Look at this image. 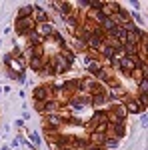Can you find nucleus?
I'll use <instances>...</instances> for the list:
<instances>
[{"mask_svg": "<svg viewBox=\"0 0 148 150\" xmlns=\"http://www.w3.org/2000/svg\"><path fill=\"white\" fill-rule=\"evenodd\" d=\"M32 96H34V100H42V102L54 100V96H52V92H50V86H36Z\"/></svg>", "mask_w": 148, "mask_h": 150, "instance_id": "7ed1b4c3", "label": "nucleus"}, {"mask_svg": "<svg viewBox=\"0 0 148 150\" xmlns=\"http://www.w3.org/2000/svg\"><path fill=\"white\" fill-rule=\"evenodd\" d=\"M72 46H74V50H76V52H86V50H88L86 40H84V38H78V36L74 38V44H72Z\"/></svg>", "mask_w": 148, "mask_h": 150, "instance_id": "2eb2a0df", "label": "nucleus"}, {"mask_svg": "<svg viewBox=\"0 0 148 150\" xmlns=\"http://www.w3.org/2000/svg\"><path fill=\"white\" fill-rule=\"evenodd\" d=\"M112 98L108 96V92L104 90V92H98V94H92L90 96V104L92 106H102V104H106V102H110Z\"/></svg>", "mask_w": 148, "mask_h": 150, "instance_id": "20e7f679", "label": "nucleus"}, {"mask_svg": "<svg viewBox=\"0 0 148 150\" xmlns=\"http://www.w3.org/2000/svg\"><path fill=\"white\" fill-rule=\"evenodd\" d=\"M28 64H30V68L36 70V72H42L46 66V58H30L28 60Z\"/></svg>", "mask_w": 148, "mask_h": 150, "instance_id": "f8f14e48", "label": "nucleus"}, {"mask_svg": "<svg viewBox=\"0 0 148 150\" xmlns=\"http://www.w3.org/2000/svg\"><path fill=\"white\" fill-rule=\"evenodd\" d=\"M32 20L36 24H42V22H48V18H46V12L40 8V6H32Z\"/></svg>", "mask_w": 148, "mask_h": 150, "instance_id": "0eeeda50", "label": "nucleus"}, {"mask_svg": "<svg viewBox=\"0 0 148 150\" xmlns=\"http://www.w3.org/2000/svg\"><path fill=\"white\" fill-rule=\"evenodd\" d=\"M138 86H140V94H148V78H142Z\"/></svg>", "mask_w": 148, "mask_h": 150, "instance_id": "6ab92c4d", "label": "nucleus"}, {"mask_svg": "<svg viewBox=\"0 0 148 150\" xmlns=\"http://www.w3.org/2000/svg\"><path fill=\"white\" fill-rule=\"evenodd\" d=\"M58 56H60V58H64L66 62H70V64L74 62V52H72V50H68V48H60Z\"/></svg>", "mask_w": 148, "mask_h": 150, "instance_id": "dca6fc26", "label": "nucleus"}, {"mask_svg": "<svg viewBox=\"0 0 148 150\" xmlns=\"http://www.w3.org/2000/svg\"><path fill=\"white\" fill-rule=\"evenodd\" d=\"M52 62H54V74H60V72H66V70H70V62H66L64 58L60 56H54L52 58Z\"/></svg>", "mask_w": 148, "mask_h": 150, "instance_id": "39448f33", "label": "nucleus"}, {"mask_svg": "<svg viewBox=\"0 0 148 150\" xmlns=\"http://www.w3.org/2000/svg\"><path fill=\"white\" fill-rule=\"evenodd\" d=\"M86 68H88V72L92 74V78L100 72V68H102V64L98 62V60H92V58H86Z\"/></svg>", "mask_w": 148, "mask_h": 150, "instance_id": "6e6552de", "label": "nucleus"}, {"mask_svg": "<svg viewBox=\"0 0 148 150\" xmlns=\"http://www.w3.org/2000/svg\"><path fill=\"white\" fill-rule=\"evenodd\" d=\"M34 106H36L38 112H44V102L42 100H34Z\"/></svg>", "mask_w": 148, "mask_h": 150, "instance_id": "412c9836", "label": "nucleus"}, {"mask_svg": "<svg viewBox=\"0 0 148 150\" xmlns=\"http://www.w3.org/2000/svg\"><path fill=\"white\" fill-rule=\"evenodd\" d=\"M104 140H106V134L94 130V132H90V140H88V142H90V144H96V146H102Z\"/></svg>", "mask_w": 148, "mask_h": 150, "instance_id": "ddd939ff", "label": "nucleus"}, {"mask_svg": "<svg viewBox=\"0 0 148 150\" xmlns=\"http://www.w3.org/2000/svg\"><path fill=\"white\" fill-rule=\"evenodd\" d=\"M34 32L40 36L42 40H46V38H50V36L56 32V28H54V24H52V22H42V24H36Z\"/></svg>", "mask_w": 148, "mask_h": 150, "instance_id": "f03ea898", "label": "nucleus"}, {"mask_svg": "<svg viewBox=\"0 0 148 150\" xmlns=\"http://www.w3.org/2000/svg\"><path fill=\"white\" fill-rule=\"evenodd\" d=\"M126 112H130V114H142V112H146V110H142L140 108V104L136 100H126Z\"/></svg>", "mask_w": 148, "mask_h": 150, "instance_id": "1a4fd4ad", "label": "nucleus"}, {"mask_svg": "<svg viewBox=\"0 0 148 150\" xmlns=\"http://www.w3.org/2000/svg\"><path fill=\"white\" fill-rule=\"evenodd\" d=\"M28 16H32V6H22V8L18 10L16 20H18V18H28Z\"/></svg>", "mask_w": 148, "mask_h": 150, "instance_id": "a211bd4d", "label": "nucleus"}, {"mask_svg": "<svg viewBox=\"0 0 148 150\" xmlns=\"http://www.w3.org/2000/svg\"><path fill=\"white\" fill-rule=\"evenodd\" d=\"M44 122L50 128H54V130H58L60 124H64V122H62V118H60V114H46L44 116Z\"/></svg>", "mask_w": 148, "mask_h": 150, "instance_id": "423d86ee", "label": "nucleus"}, {"mask_svg": "<svg viewBox=\"0 0 148 150\" xmlns=\"http://www.w3.org/2000/svg\"><path fill=\"white\" fill-rule=\"evenodd\" d=\"M94 80H100V82H106V84H112V78H110V76H108V70L106 68H100V72H98V74H96V76H94Z\"/></svg>", "mask_w": 148, "mask_h": 150, "instance_id": "4468645a", "label": "nucleus"}, {"mask_svg": "<svg viewBox=\"0 0 148 150\" xmlns=\"http://www.w3.org/2000/svg\"><path fill=\"white\" fill-rule=\"evenodd\" d=\"M36 28V22L32 20V16H28V18H18L16 20V32L18 34H28V32H32Z\"/></svg>", "mask_w": 148, "mask_h": 150, "instance_id": "f257e3e1", "label": "nucleus"}, {"mask_svg": "<svg viewBox=\"0 0 148 150\" xmlns=\"http://www.w3.org/2000/svg\"><path fill=\"white\" fill-rule=\"evenodd\" d=\"M8 66H10L12 70H16V72H18V76H22V72H24V64L20 62V60H18V58L10 60V62H8Z\"/></svg>", "mask_w": 148, "mask_h": 150, "instance_id": "f3484780", "label": "nucleus"}, {"mask_svg": "<svg viewBox=\"0 0 148 150\" xmlns=\"http://www.w3.org/2000/svg\"><path fill=\"white\" fill-rule=\"evenodd\" d=\"M98 52H100V54H102V56L106 58V60H112L114 54H116V50H114V48L110 46V44H106V42H102V46L98 48Z\"/></svg>", "mask_w": 148, "mask_h": 150, "instance_id": "9b49d317", "label": "nucleus"}, {"mask_svg": "<svg viewBox=\"0 0 148 150\" xmlns=\"http://www.w3.org/2000/svg\"><path fill=\"white\" fill-rule=\"evenodd\" d=\"M130 74H132V76H134V78H136L138 82L142 80V78H146V76H142V70H140V68H134L132 72H130Z\"/></svg>", "mask_w": 148, "mask_h": 150, "instance_id": "aec40b11", "label": "nucleus"}, {"mask_svg": "<svg viewBox=\"0 0 148 150\" xmlns=\"http://www.w3.org/2000/svg\"><path fill=\"white\" fill-rule=\"evenodd\" d=\"M58 108H60L58 100H48V102H44V112L42 114H58Z\"/></svg>", "mask_w": 148, "mask_h": 150, "instance_id": "9d476101", "label": "nucleus"}]
</instances>
